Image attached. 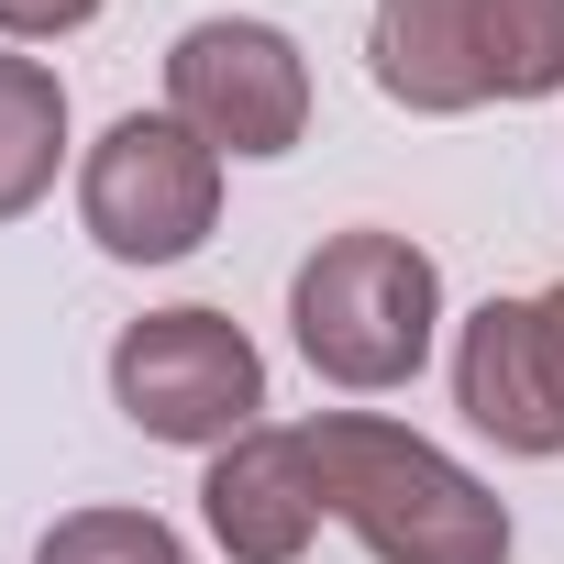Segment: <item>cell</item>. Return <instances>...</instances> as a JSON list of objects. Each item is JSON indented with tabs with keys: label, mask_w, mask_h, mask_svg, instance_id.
I'll return each instance as SVG.
<instances>
[{
	"label": "cell",
	"mask_w": 564,
	"mask_h": 564,
	"mask_svg": "<svg viewBox=\"0 0 564 564\" xmlns=\"http://www.w3.org/2000/svg\"><path fill=\"white\" fill-rule=\"evenodd\" d=\"M300 454H311L322 520H344L377 564H509L498 487H476L421 432H399L377 410H322V421H300Z\"/></svg>",
	"instance_id": "6da1fadb"
},
{
	"label": "cell",
	"mask_w": 564,
	"mask_h": 564,
	"mask_svg": "<svg viewBox=\"0 0 564 564\" xmlns=\"http://www.w3.org/2000/svg\"><path fill=\"white\" fill-rule=\"evenodd\" d=\"M289 322H300V355L333 388H366V399L410 388L421 355H432V322H443V265L410 232H333L300 265Z\"/></svg>",
	"instance_id": "7a4b0ae2"
},
{
	"label": "cell",
	"mask_w": 564,
	"mask_h": 564,
	"mask_svg": "<svg viewBox=\"0 0 564 564\" xmlns=\"http://www.w3.org/2000/svg\"><path fill=\"white\" fill-rule=\"evenodd\" d=\"M111 399L144 443H243L254 410H265V355L243 344V322L221 311H144L122 344H111Z\"/></svg>",
	"instance_id": "3957f363"
},
{
	"label": "cell",
	"mask_w": 564,
	"mask_h": 564,
	"mask_svg": "<svg viewBox=\"0 0 564 564\" xmlns=\"http://www.w3.org/2000/svg\"><path fill=\"white\" fill-rule=\"evenodd\" d=\"M78 221H89V243L122 254V265H177V254H199V232L221 221V155H210L177 111H122V122L89 144Z\"/></svg>",
	"instance_id": "277c9868"
},
{
	"label": "cell",
	"mask_w": 564,
	"mask_h": 564,
	"mask_svg": "<svg viewBox=\"0 0 564 564\" xmlns=\"http://www.w3.org/2000/svg\"><path fill=\"white\" fill-rule=\"evenodd\" d=\"M166 111L210 144V155H289L311 133V67L276 23H188L166 45Z\"/></svg>",
	"instance_id": "5b68a950"
},
{
	"label": "cell",
	"mask_w": 564,
	"mask_h": 564,
	"mask_svg": "<svg viewBox=\"0 0 564 564\" xmlns=\"http://www.w3.org/2000/svg\"><path fill=\"white\" fill-rule=\"evenodd\" d=\"M199 520L232 564H300L311 531H322V487H311V454H300V421L289 432H243L210 454V487H199Z\"/></svg>",
	"instance_id": "8992f818"
},
{
	"label": "cell",
	"mask_w": 564,
	"mask_h": 564,
	"mask_svg": "<svg viewBox=\"0 0 564 564\" xmlns=\"http://www.w3.org/2000/svg\"><path fill=\"white\" fill-rule=\"evenodd\" d=\"M454 410L498 443V454H564V399L542 377V333L531 300H487L454 344Z\"/></svg>",
	"instance_id": "52a82bcc"
},
{
	"label": "cell",
	"mask_w": 564,
	"mask_h": 564,
	"mask_svg": "<svg viewBox=\"0 0 564 564\" xmlns=\"http://www.w3.org/2000/svg\"><path fill=\"white\" fill-rule=\"evenodd\" d=\"M366 67L399 111H476L487 89V0H377L366 23Z\"/></svg>",
	"instance_id": "ba28073f"
},
{
	"label": "cell",
	"mask_w": 564,
	"mask_h": 564,
	"mask_svg": "<svg viewBox=\"0 0 564 564\" xmlns=\"http://www.w3.org/2000/svg\"><path fill=\"white\" fill-rule=\"evenodd\" d=\"M67 155V89L45 56H0V221H23L56 188Z\"/></svg>",
	"instance_id": "9c48e42d"
},
{
	"label": "cell",
	"mask_w": 564,
	"mask_h": 564,
	"mask_svg": "<svg viewBox=\"0 0 564 564\" xmlns=\"http://www.w3.org/2000/svg\"><path fill=\"white\" fill-rule=\"evenodd\" d=\"M487 89L498 100L564 89V0H487Z\"/></svg>",
	"instance_id": "30bf717a"
},
{
	"label": "cell",
	"mask_w": 564,
	"mask_h": 564,
	"mask_svg": "<svg viewBox=\"0 0 564 564\" xmlns=\"http://www.w3.org/2000/svg\"><path fill=\"white\" fill-rule=\"evenodd\" d=\"M34 564H188V542L155 509H67Z\"/></svg>",
	"instance_id": "8fae6325"
},
{
	"label": "cell",
	"mask_w": 564,
	"mask_h": 564,
	"mask_svg": "<svg viewBox=\"0 0 564 564\" xmlns=\"http://www.w3.org/2000/svg\"><path fill=\"white\" fill-rule=\"evenodd\" d=\"M100 0H0V34L12 45H45V34H78Z\"/></svg>",
	"instance_id": "7c38bea8"
},
{
	"label": "cell",
	"mask_w": 564,
	"mask_h": 564,
	"mask_svg": "<svg viewBox=\"0 0 564 564\" xmlns=\"http://www.w3.org/2000/svg\"><path fill=\"white\" fill-rule=\"evenodd\" d=\"M531 333H542V377H553V399H564V289L531 300Z\"/></svg>",
	"instance_id": "4fadbf2b"
}]
</instances>
